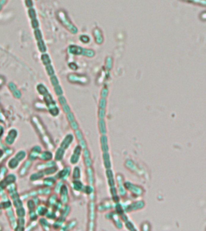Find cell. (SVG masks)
Masks as SVG:
<instances>
[{
    "instance_id": "1",
    "label": "cell",
    "mask_w": 206,
    "mask_h": 231,
    "mask_svg": "<svg viewBox=\"0 0 206 231\" xmlns=\"http://www.w3.org/2000/svg\"><path fill=\"white\" fill-rule=\"evenodd\" d=\"M68 78L71 82L80 84V85H87L89 81L88 77L83 75L72 74L68 75Z\"/></svg>"
},
{
    "instance_id": "2",
    "label": "cell",
    "mask_w": 206,
    "mask_h": 231,
    "mask_svg": "<svg viewBox=\"0 0 206 231\" xmlns=\"http://www.w3.org/2000/svg\"><path fill=\"white\" fill-rule=\"evenodd\" d=\"M69 50L72 54H83L88 57H92L94 55V51L91 50H86L76 46H71Z\"/></svg>"
},
{
    "instance_id": "3",
    "label": "cell",
    "mask_w": 206,
    "mask_h": 231,
    "mask_svg": "<svg viewBox=\"0 0 206 231\" xmlns=\"http://www.w3.org/2000/svg\"><path fill=\"white\" fill-rule=\"evenodd\" d=\"M60 23L62 24V25L67 29L71 33L73 34H75L77 33V28L75 27L74 25H73L69 19L65 16H62L60 17Z\"/></svg>"
},
{
    "instance_id": "4",
    "label": "cell",
    "mask_w": 206,
    "mask_h": 231,
    "mask_svg": "<svg viewBox=\"0 0 206 231\" xmlns=\"http://www.w3.org/2000/svg\"><path fill=\"white\" fill-rule=\"evenodd\" d=\"M94 35L95 38V40L98 44H101V43L103 42L102 36V34L99 29H96L94 30Z\"/></svg>"
},
{
    "instance_id": "5",
    "label": "cell",
    "mask_w": 206,
    "mask_h": 231,
    "mask_svg": "<svg viewBox=\"0 0 206 231\" xmlns=\"http://www.w3.org/2000/svg\"><path fill=\"white\" fill-rule=\"evenodd\" d=\"M55 90H56V93H57V95H61V94H62V93H63L62 90H61L60 86H56V87H55Z\"/></svg>"
},
{
    "instance_id": "6",
    "label": "cell",
    "mask_w": 206,
    "mask_h": 231,
    "mask_svg": "<svg viewBox=\"0 0 206 231\" xmlns=\"http://www.w3.org/2000/svg\"><path fill=\"white\" fill-rule=\"evenodd\" d=\"M51 81H52V83H53V85L54 86H56V85H57L58 84V79H57V78H56V77H55V76L52 77V78H51Z\"/></svg>"
},
{
    "instance_id": "7",
    "label": "cell",
    "mask_w": 206,
    "mask_h": 231,
    "mask_svg": "<svg viewBox=\"0 0 206 231\" xmlns=\"http://www.w3.org/2000/svg\"><path fill=\"white\" fill-rule=\"evenodd\" d=\"M102 93H104V95H103L102 96H104L103 97H106L105 96H106L107 94H108V90L107 89H104L102 90Z\"/></svg>"
},
{
    "instance_id": "8",
    "label": "cell",
    "mask_w": 206,
    "mask_h": 231,
    "mask_svg": "<svg viewBox=\"0 0 206 231\" xmlns=\"http://www.w3.org/2000/svg\"><path fill=\"white\" fill-rule=\"evenodd\" d=\"M4 82V79L1 77H0V86H1Z\"/></svg>"
}]
</instances>
